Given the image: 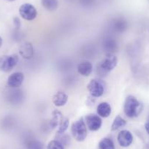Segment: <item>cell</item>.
Listing matches in <instances>:
<instances>
[{
    "instance_id": "cell-1",
    "label": "cell",
    "mask_w": 149,
    "mask_h": 149,
    "mask_svg": "<svg viewBox=\"0 0 149 149\" xmlns=\"http://www.w3.org/2000/svg\"><path fill=\"white\" fill-rule=\"evenodd\" d=\"M143 111V104L134 96L130 95L126 98L124 104V112L128 118L137 117Z\"/></svg>"
},
{
    "instance_id": "cell-2",
    "label": "cell",
    "mask_w": 149,
    "mask_h": 149,
    "mask_svg": "<svg viewBox=\"0 0 149 149\" xmlns=\"http://www.w3.org/2000/svg\"><path fill=\"white\" fill-rule=\"evenodd\" d=\"M71 132L74 140L78 142L85 140L87 137V127L84 118H81L73 122L71 127Z\"/></svg>"
},
{
    "instance_id": "cell-3",
    "label": "cell",
    "mask_w": 149,
    "mask_h": 149,
    "mask_svg": "<svg viewBox=\"0 0 149 149\" xmlns=\"http://www.w3.org/2000/svg\"><path fill=\"white\" fill-rule=\"evenodd\" d=\"M19 61L18 54L3 55L0 56V71L3 72H10L17 66Z\"/></svg>"
},
{
    "instance_id": "cell-4",
    "label": "cell",
    "mask_w": 149,
    "mask_h": 149,
    "mask_svg": "<svg viewBox=\"0 0 149 149\" xmlns=\"http://www.w3.org/2000/svg\"><path fill=\"white\" fill-rule=\"evenodd\" d=\"M87 88L92 97L97 98L104 94L105 90V84L101 79H92L87 85Z\"/></svg>"
},
{
    "instance_id": "cell-5",
    "label": "cell",
    "mask_w": 149,
    "mask_h": 149,
    "mask_svg": "<svg viewBox=\"0 0 149 149\" xmlns=\"http://www.w3.org/2000/svg\"><path fill=\"white\" fill-rule=\"evenodd\" d=\"M18 12L23 19L28 21L34 20L37 15V11L35 7L29 3H24L21 5Z\"/></svg>"
},
{
    "instance_id": "cell-6",
    "label": "cell",
    "mask_w": 149,
    "mask_h": 149,
    "mask_svg": "<svg viewBox=\"0 0 149 149\" xmlns=\"http://www.w3.org/2000/svg\"><path fill=\"white\" fill-rule=\"evenodd\" d=\"M118 64V58L113 54H106L105 57L97 64L106 72L109 73Z\"/></svg>"
},
{
    "instance_id": "cell-7",
    "label": "cell",
    "mask_w": 149,
    "mask_h": 149,
    "mask_svg": "<svg viewBox=\"0 0 149 149\" xmlns=\"http://www.w3.org/2000/svg\"><path fill=\"white\" fill-rule=\"evenodd\" d=\"M85 123L90 131L95 132L100 130L102 124L101 117L97 114H88L85 118Z\"/></svg>"
},
{
    "instance_id": "cell-8",
    "label": "cell",
    "mask_w": 149,
    "mask_h": 149,
    "mask_svg": "<svg viewBox=\"0 0 149 149\" xmlns=\"http://www.w3.org/2000/svg\"><path fill=\"white\" fill-rule=\"evenodd\" d=\"M24 81V74L21 72L12 73L7 80V86L10 88H18L23 84Z\"/></svg>"
},
{
    "instance_id": "cell-9",
    "label": "cell",
    "mask_w": 149,
    "mask_h": 149,
    "mask_svg": "<svg viewBox=\"0 0 149 149\" xmlns=\"http://www.w3.org/2000/svg\"><path fill=\"white\" fill-rule=\"evenodd\" d=\"M20 56L24 59H31L34 54V47L29 42H24L21 44L18 48Z\"/></svg>"
},
{
    "instance_id": "cell-10",
    "label": "cell",
    "mask_w": 149,
    "mask_h": 149,
    "mask_svg": "<svg viewBox=\"0 0 149 149\" xmlns=\"http://www.w3.org/2000/svg\"><path fill=\"white\" fill-rule=\"evenodd\" d=\"M117 140L121 147H128L132 143L133 135L129 130H121L118 133Z\"/></svg>"
},
{
    "instance_id": "cell-11",
    "label": "cell",
    "mask_w": 149,
    "mask_h": 149,
    "mask_svg": "<svg viewBox=\"0 0 149 149\" xmlns=\"http://www.w3.org/2000/svg\"><path fill=\"white\" fill-rule=\"evenodd\" d=\"M68 95L64 91H58L52 97V102L56 107H62L67 104Z\"/></svg>"
},
{
    "instance_id": "cell-12",
    "label": "cell",
    "mask_w": 149,
    "mask_h": 149,
    "mask_svg": "<svg viewBox=\"0 0 149 149\" xmlns=\"http://www.w3.org/2000/svg\"><path fill=\"white\" fill-rule=\"evenodd\" d=\"M78 73L84 77H88L93 71V65L90 61H82L77 67Z\"/></svg>"
},
{
    "instance_id": "cell-13",
    "label": "cell",
    "mask_w": 149,
    "mask_h": 149,
    "mask_svg": "<svg viewBox=\"0 0 149 149\" xmlns=\"http://www.w3.org/2000/svg\"><path fill=\"white\" fill-rule=\"evenodd\" d=\"M97 115L101 118H107L111 114L112 108L109 103L103 102L97 106Z\"/></svg>"
},
{
    "instance_id": "cell-14",
    "label": "cell",
    "mask_w": 149,
    "mask_h": 149,
    "mask_svg": "<svg viewBox=\"0 0 149 149\" xmlns=\"http://www.w3.org/2000/svg\"><path fill=\"white\" fill-rule=\"evenodd\" d=\"M103 48L106 51V54H113L118 49V44L113 39L108 38L103 42Z\"/></svg>"
},
{
    "instance_id": "cell-15",
    "label": "cell",
    "mask_w": 149,
    "mask_h": 149,
    "mask_svg": "<svg viewBox=\"0 0 149 149\" xmlns=\"http://www.w3.org/2000/svg\"><path fill=\"white\" fill-rule=\"evenodd\" d=\"M53 117L51 118V120L49 122V127L51 129H55L56 127H58V124H59L60 121L62 119V118L64 117V116L62 115L61 112L58 111V110H56L53 112Z\"/></svg>"
},
{
    "instance_id": "cell-16",
    "label": "cell",
    "mask_w": 149,
    "mask_h": 149,
    "mask_svg": "<svg viewBox=\"0 0 149 149\" xmlns=\"http://www.w3.org/2000/svg\"><path fill=\"white\" fill-rule=\"evenodd\" d=\"M42 7L48 11L56 10L58 7V0H42Z\"/></svg>"
},
{
    "instance_id": "cell-17",
    "label": "cell",
    "mask_w": 149,
    "mask_h": 149,
    "mask_svg": "<svg viewBox=\"0 0 149 149\" xmlns=\"http://www.w3.org/2000/svg\"><path fill=\"white\" fill-rule=\"evenodd\" d=\"M127 21L122 18L116 19L113 24V28L114 31H117V32H123L127 29Z\"/></svg>"
},
{
    "instance_id": "cell-18",
    "label": "cell",
    "mask_w": 149,
    "mask_h": 149,
    "mask_svg": "<svg viewBox=\"0 0 149 149\" xmlns=\"http://www.w3.org/2000/svg\"><path fill=\"white\" fill-rule=\"evenodd\" d=\"M126 124H127L126 120H124L120 116H117L113 121V124L111 125V130L112 131H116V130L125 127Z\"/></svg>"
},
{
    "instance_id": "cell-19",
    "label": "cell",
    "mask_w": 149,
    "mask_h": 149,
    "mask_svg": "<svg viewBox=\"0 0 149 149\" xmlns=\"http://www.w3.org/2000/svg\"><path fill=\"white\" fill-rule=\"evenodd\" d=\"M99 149H115V146L113 140L110 138H103L99 143Z\"/></svg>"
},
{
    "instance_id": "cell-20",
    "label": "cell",
    "mask_w": 149,
    "mask_h": 149,
    "mask_svg": "<svg viewBox=\"0 0 149 149\" xmlns=\"http://www.w3.org/2000/svg\"><path fill=\"white\" fill-rule=\"evenodd\" d=\"M70 121L67 117H63L62 119L60 121L59 124L58 126V130H57V134H61L65 133L69 127Z\"/></svg>"
},
{
    "instance_id": "cell-21",
    "label": "cell",
    "mask_w": 149,
    "mask_h": 149,
    "mask_svg": "<svg viewBox=\"0 0 149 149\" xmlns=\"http://www.w3.org/2000/svg\"><path fill=\"white\" fill-rule=\"evenodd\" d=\"M27 149H45V146L40 140H31L26 145Z\"/></svg>"
},
{
    "instance_id": "cell-22",
    "label": "cell",
    "mask_w": 149,
    "mask_h": 149,
    "mask_svg": "<svg viewBox=\"0 0 149 149\" xmlns=\"http://www.w3.org/2000/svg\"><path fill=\"white\" fill-rule=\"evenodd\" d=\"M46 149H64V147L61 142L57 140H54L49 142Z\"/></svg>"
},
{
    "instance_id": "cell-23",
    "label": "cell",
    "mask_w": 149,
    "mask_h": 149,
    "mask_svg": "<svg viewBox=\"0 0 149 149\" xmlns=\"http://www.w3.org/2000/svg\"><path fill=\"white\" fill-rule=\"evenodd\" d=\"M94 0H80V3L86 7L91 6L94 3Z\"/></svg>"
},
{
    "instance_id": "cell-24",
    "label": "cell",
    "mask_w": 149,
    "mask_h": 149,
    "mask_svg": "<svg viewBox=\"0 0 149 149\" xmlns=\"http://www.w3.org/2000/svg\"><path fill=\"white\" fill-rule=\"evenodd\" d=\"M13 24H14V25H15V27L16 29L21 28V20H20L19 18H18V17H15V18H13Z\"/></svg>"
},
{
    "instance_id": "cell-25",
    "label": "cell",
    "mask_w": 149,
    "mask_h": 149,
    "mask_svg": "<svg viewBox=\"0 0 149 149\" xmlns=\"http://www.w3.org/2000/svg\"><path fill=\"white\" fill-rule=\"evenodd\" d=\"M145 129H146V131L148 134H149V116L147 118V121H146V124H145Z\"/></svg>"
},
{
    "instance_id": "cell-26",
    "label": "cell",
    "mask_w": 149,
    "mask_h": 149,
    "mask_svg": "<svg viewBox=\"0 0 149 149\" xmlns=\"http://www.w3.org/2000/svg\"><path fill=\"white\" fill-rule=\"evenodd\" d=\"M2 44H3V39H2V37L0 36V48L2 46Z\"/></svg>"
},
{
    "instance_id": "cell-27",
    "label": "cell",
    "mask_w": 149,
    "mask_h": 149,
    "mask_svg": "<svg viewBox=\"0 0 149 149\" xmlns=\"http://www.w3.org/2000/svg\"><path fill=\"white\" fill-rule=\"evenodd\" d=\"M6 1H8V2H15V1H16V0H6Z\"/></svg>"
}]
</instances>
